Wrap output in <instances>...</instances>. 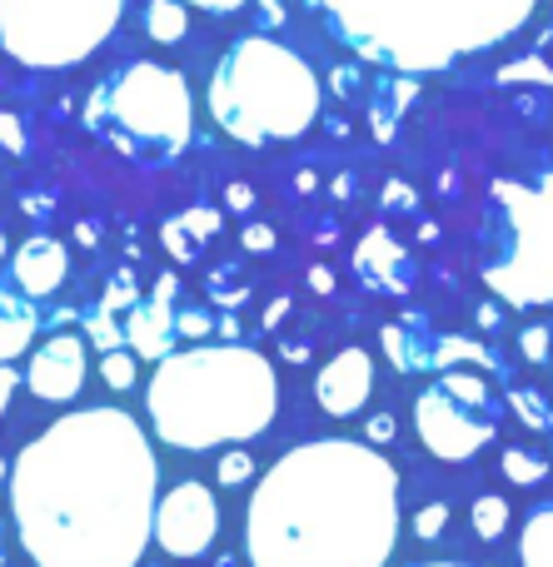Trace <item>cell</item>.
<instances>
[{
  "mask_svg": "<svg viewBox=\"0 0 553 567\" xmlns=\"http://www.w3.org/2000/svg\"><path fill=\"white\" fill-rule=\"evenodd\" d=\"M225 205L229 209H249V205H255V195H249V185H229L225 189Z\"/></svg>",
  "mask_w": 553,
  "mask_h": 567,
  "instance_id": "cell-39",
  "label": "cell"
},
{
  "mask_svg": "<svg viewBox=\"0 0 553 567\" xmlns=\"http://www.w3.org/2000/svg\"><path fill=\"white\" fill-rule=\"evenodd\" d=\"M355 55L404 75H439L519 35L539 0H309Z\"/></svg>",
  "mask_w": 553,
  "mask_h": 567,
  "instance_id": "cell-4",
  "label": "cell"
},
{
  "mask_svg": "<svg viewBox=\"0 0 553 567\" xmlns=\"http://www.w3.org/2000/svg\"><path fill=\"white\" fill-rule=\"evenodd\" d=\"M215 567H235V558H219V563H215Z\"/></svg>",
  "mask_w": 553,
  "mask_h": 567,
  "instance_id": "cell-48",
  "label": "cell"
},
{
  "mask_svg": "<svg viewBox=\"0 0 553 567\" xmlns=\"http://www.w3.org/2000/svg\"><path fill=\"white\" fill-rule=\"evenodd\" d=\"M309 284H315L319 293H329V289H335V275H329L325 265H315V269H309Z\"/></svg>",
  "mask_w": 553,
  "mask_h": 567,
  "instance_id": "cell-40",
  "label": "cell"
},
{
  "mask_svg": "<svg viewBox=\"0 0 553 567\" xmlns=\"http://www.w3.org/2000/svg\"><path fill=\"white\" fill-rule=\"evenodd\" d=\"M519 567H553V503L534 508L519 528Z\"/></svg>",
  "mask_w": 553,
  "mask_h": 567,
  "instance_id": "cell-17",
  "label": "cell"
},
{
  "mask_svg": "<svg viewBox=\"0 0 553 567\" xmlns=\"http://www.w3.org/2000/svg\"><path fill=\"white\" fill-rule=\"evenodd\" d=\"M100 110L115 120L125 145L155 150V155H180L190 145V130H195L185 75L160 65V60H140V65L120 70L115 85L95 95V115Z\"/></svg>",
  "mask_w": 553,
  "mask_h": 567,
  "instance_id": "cell-8",
  "label": "cell"
},
{
  "mask_svg": "<svg viewBox=\"0 0 553 567\" xmlns=\"http://www.w3.org/2000/svg\"><path fill=\"white\" fill-rule=\"evenodd\" d=\"M355 275L379 293H404L409 289V255L399 249L395 235L385 229H369L355 249Z\"/></svg>",
  "mask_w": 553,
  "mask_h": 567,
  "instance_id": "cell-14",
  "label": "cell"
},
{
  "mask_svg": "<svg viewBox=\"0 0 553 567\" xmlns=\"http://www.w3.org/2000/svg\"><path fill=\"white\" fill-rule=\"evenodd\" d=\"M509 409L519 413L524 429H539V433H553V409L539 389H509Z\"/></svg>",
  "mask_w": 553,
  "mask_h": 567,
  "instance_id": "cell-22",
  "label": "cell"
},
{
  "mask_svg": "<svg viewBox=\"0 0 553 567\" xmlns=\"http://www.w3.org/2000/svg\"><path fill=\"white\" fill-rule=\"evenodd\" d=\"M185 6H199V10H215V16H229V10L249 6V0H185Z\"/></svg>",
  "mask_w": 553,
  "mask_h": 567,
  "instance_id": "cell-38",
  "label": "cell"
},
{
  "mask_svg": "<svg viewBox=\"0 0 553 567\" xmlns=\"http://www.w3.org/2000/svg\"><path fill=\"white\" fill-rule=\"evenodd\" d=\"M474 533L484 543H494V538H504V528H509V503H504V493H484V498H474Z\"/></svg>",
  "mask_w": 553,
  "mask_h": 567,
  "instance_id": "cell-21",
  "label": "cell"
},
{
  "mask_svg": "<svg viewBox=\"0 0 553 567\" xmlns=\"http://www.w3.org/2000/svg\"><path fill=\"white\" fill-rule=\"evenodd\" d=\"M125 0H0V50L30 70H65L95 55Z\"/></svg>",
  "mask_w": 553,
  "mask_h": 567,
  "instance_id": "cell-7",
  "label": "cell"
},
{
  "mask_svg": "<svg viewBox=\"0 0 553 567\" xmlns=\"http://www.w3.org/2000/svg\"><path fill=\"white\" fill-rule=\"evenodd\" d=\"M0 483H10V463L6 458H0Z\"/></svg>",
  "mask_w": 553,
  "mask_h": 567,
  "instance_id": "cell-45",
  "label": "cell"
},
{
  "mask_svg": "<svg viewBox=\"0 0 553 567\" xmlns=\"http://www.w3.org/2000/svg\"><path fill=\"white\" fill-rule=\"evenodd\" d=\"M399 548V468L359 439L279 453L245 508L249 567H385Z\"/></svg>",
  "mask_w": 553,
  "mask_h": 567,
  "instance_id": "cell-2",
  "label": "cell"
},
{
  "mask_svg": "<svg viewBox=\"0 0 553 567\" xmlns=\"http://www.w3.org/2000/svg\"><path fill=\"white\" fill-rule=\"evenodd\" d=\"M499 80H544V85H549L553 70L544 65V60H519V65H504V70H499Z\"/></svg>",
  "mask_w": 553,
  "mask_h": 567,
  "instance_id": "cell-32",
  "label": "cell"
},
{
  "mask_svg": "<svg viewBox=\"0 0 553 567\" xmlns=\"http://www.w3.org/2000/svg\"><path fill=\"white\" fill-rule=\"evenodd\" d=\"M150 429L165 449L215 453L249 443L279 413V373L249 343H195L165 353L145 389Z\"/></svg>",
  "mask_w": 553,
  "mask_h": 567,
  "instance_id": "cell-3",
  "label": "cell"
},
{
  "mask_svg": "<svg viewBox=\"0 0 553 567\" xmlns=\"http://www.w3.org/2000/svg\"><path fill=\"white\" fill-rule=\"evenodd\" d=\"M145 35L155 45H175L190 35V6L185 0H150L145 6Z\"/></svg>",
  "mask_w": 553,
  "mask_h": 567,
  "instance_id": "cell-19",
  "label": "cell"
},
{
  "mask_svg": "<svg viewBox=\"0 0 553 567\" xmlns=\"http://www.w3.org/2000/svg\"><path fill=\"white\" fill-rule=\"evenodd\" d=\"M239 239H245L249 255H269V249H275V229L269 225H245V235Z\"/></svg>",
  "mask_w": 553,
  "mask_h": 567,
  "instance_id": "cell-33",
  "label": "cell"
},
{
  "mask_svg": "<svg viewBox=\"0 0 553 567\" xmlns=\"http://www.w3.org/2000/svg\"><path fill=\"white\" fill-rule=\"evenodd\" d=\"M385 353H389V363L404 373L434 369V343H424V333H409L404 323H389L385 329Z\"/></svg>",
  "mask_w": 553,
  "mask_h": 567,
  "instance_id": "cell-18",
  "label": "cell"
},
{
  "mask_svg": "<svg viewBox=\"0 0 553 567\" xmlns=\"http://www.w3.org/2000/svg\"><path fill=\"white\" fill-rule=\"evenodd\" d=\"M175 329L185 333V339H199V333H209V319H205V313H195V309H180L175 313Z\"/></svg>",
  "mask_w": 553,
  "mask_h": 567,
  "instance_id": "cell-35",
  "label": "cell"
},
{
  "mask_svg": "<svg viewBox=\"0 0 553 567\" xmlns=\"http://www.w3.org/2000/svg\"><path fill=\"white\" fill-rule=\"evenodd\" d=\"M369 393H375V359H369V349H339L315 379V399L329 419H355L369 403Z\"/></svg>",
  "mask_w": 553,
  "mask_h": 567,
  "instance_id": "cell-12",
  "label": "cell"
},
{
  "mask_svg": "<svg viewBox=\"0 0 553 567\" xmlns=\"http://www.w3.org/2000/svg\"><path fill=\"white\" fill-rule=\"evenodd\" d=\"M215 533H219V503L199 478H185V483H175L170 493H160V503H155V543H160V553L190 563V558H199V553H209Z\"/></svg>",
  "mask_w": 553,
  "mask_h": 567,
  "instance_id": "cell-10",
  "label": "cell"
},
{
  "mask_svg": "<svg viewBox=\"0 0 553 567\" xmlns=\"http://www.w3.org/2000/svg\"><path fill=\"white\" fill-rule=\"evenodd\" d=\"M479 323H484V329H494V323H499V309H494V303H484V309H479Z\"/></svg>",
  "mask_w": 553,
  "mask_h": 567,
  "instance_id": "cell-43",
  "label": "cell"
},
{
  "mask_svg": "<svg viewBox=\"0 0 553 567\" xmlns=\"http://www.w3.org/2000/svg\"><path fill=\"white\" fill-rule=\"evenodd\" d=\"M16 389H20V373L10 369V363H0V423H6V409H10V399H16Z\"/></svg>",
  "mask_w": 553,
  "mask_h": 567,
  "instance_id": "cell-36",
  "label": "cell"
},
{
  "mask_svg": "<svg viewBox=\"0 0 553 567\" xmlns=\"http://www.w3.org/2000/svg\"><path fill=\"white\" fill-rule=\"evenodd\" d=\"M85 373H90V359H85V339L80 333H55L45 339L25 363V389L35 393L40 403H70L80 389H85Z\"/></svg>",
  "mask_w": 553,
  "mask_h": 567,
  "instance_id": "cell-11",
  "label": "cell"
},
{
  "mask_svg": "<svg viewBox=\"0 0 553 567\" xmlns=\"http://www.w3.org/2000/svg\"><path fill=\"white\" fill-rule=\"evenodd\" d=\"M414 433L434 458L469 463L499 439V399L484 373L444 369L414 399Z\"/></svg>",
  "mask_w": 553,
  "mask_h": 567,
  "instance_id": "cell-9",
  "label": "cell"
},
{
  "mask_svg": "<svg viewBox=\"0 0 553 567\" xmlns=\"http://www.w3.org/2000/svg\"><path fill=\"white\" fill-rule=\"evenodd\" d=\"M160 235H165V249L180 259V265H190V259H195V249H199V245L185 235V229H180V219H170V225L160 229Z\"/></svg>",
  "mask_w": 553,
  "mask_h": 567,
  "instance_id": "cell-30",
  "label": "cell"
},
{
  "mask_svg": "<svg viewBox=\"0 0 553 567\" xmlns=\"http://www.w3.org/2000/svg\"><path fill=\"white\" fill-rule=\"evenodd\" d=\"M135 359H140L135 349H110V353H100V379H105L115 393L135 389Z\"/></svg>",
  "mask_w": 553,
  "mask_h": 567,
  "instance_id": "cell-24",
  "label": "cell"
},
{
  "mask_svg": "<svg viewBox=\"0 0 553 567\" xmlns=\"http://www.w3.org/2000/svg\"><path fill=\"white\" fill-rule=\"evenodd\" d=\"M325 90L299 50L269 35H239L209 80V115L239 145L299 140L319 120Z\"/></svg>",
  "mask_w": 553,
  "mask_h": 567,
  "instance_id": "cell-5",
  "label": "cell"
},
{
  "mask_svg": "<svg viewBox=\"0 0 553 567\" xmlns=\"http://www.w3.org/2000/svg\"><path fill=\"white\" fill-rule=\"evenodd\" d=\"M389 439H395V419H389V413L369 419V443H389Z\"/></svg>",
  "mask_w": 553,
  "mask_h": 567,
  "instance_id": "cell-37",
  "label": "cell"
},
{
  "mask_svg": "<svg viewBox=\"0 0 553 567\" xmlns=\"http://www.w3.org/2000/svg\"><path fill=\"white\" fill-rule=\"evenodd\" d=\"M215 478H219V488H245V483L255 478V458H249V453H239V449L219 453Z\"/></svg>",
  "mask_w": 553,
  "mask_h": 567,
  "instance_id": "cell-25",
  "label": "cell"
},
{
  "mask_svg": "<svg viewBox=\"0 0 553 567\" xmlns=\"http://www.w3.org/2000/svg\"><path fill=\"white\" fill-rule=\"evenodd\" d=\"M30 339H35V309H30V299H16V293L0 289V363L25 353Z\"/></svg>",
  "mask_w": 553,
  "mask_h": 567,
  "instance_id": "cell-16",
  "label": "cell"
},
{
  "mask_svg": "<svg viewBox=\"0 0 553 567\" xmlns=\"http://www.w3.org/2000/svg\"><path fill=\"white\" fill-rule=\"evenodd\" d=\"M10 523L35 567H140L160 458L125 409L60 413L10 463Z\"/></svg>",
  "mask_w": 553,
  "mask_h": 567,
  "instance_id": "cell-1",
  "label": "cell"
},
{
  "mask_svg": "<svg viewBox=\"0 0 553 567\" xmlns=\"http://www.w3.org/2000/svg\"><path fill=\"white\" fill-rule=\"evenodd\" d=\"M175 309H170L165 299H150V303H130V319H125V343L140 353V359H165V353H175L170 343H175Z\"/></svg>",
  "mask_w": 553,
  "mask_h": 567,
  "instance_id": "cell-15",
  "label": "cell"
},
{
  "mask_svg": "<svg viewBox=\"0 0 553 567\" xmlns=\"http://www.w3.org/2000/svg\"><path fill=\"white\" fill-rule=\"evenodd\" d=\"M519 353H524L529 363H544L553 353V333L544 329V323H529V329L519 333Z\"/></svg>",
  "mask_w": 553,
  "mask_h": 567,
  "instance_id": "cell-28",
  "label": "cell"
},
{
  "mask_svg": "<svg viewBox=\"0 0 553 567\" xmlns=\"http://www.w3.org/2000/svg\"><path fill=\"white\" fill-rule=\"evenodd\" d=\"M454 363H479V369H499L494 353H489L484 343L459 339V333H444V339H434V373L454 369Z\"/></svg>",
  "mask_w": 553,
  "mask_h": 567,
  "instance_id": "cell-20",
  "label": "cell"
},
{
  "mask_svg": "<svg viewBox=\"0 0 553 567\" xmlns=\"http://www.w3.org/2000/svg\"><path fill=\"white\" fill-rule=\"evenodd\" d=\"M0 150H10V155H25V130H20V120L10 115V110H0Z\"/></svg>",
  "mask_w": 553,
  "mask_h": 567,
  "instance_id": "cell-31",
  "label": "cell"
},
{
  "mask_svg": "<svg viewBox=\"0 0 553 567\" xmlns=\"http://www.w3.org/2000/svg\"><path fill=\"white\" fill-rule=\"evenodd\" d=\"M449 528V508H444V503H429V508H419L414 513V533H419V538H439V533H444Z\"/></svg>",
  "mask_w": 553,
  "mask_h": 567,
  "instance_id": "cell-29",
  "label": "cell"
},
{
  "mask_svg": "<svg viewBox=\"0 0 553 567\" xmlns=\"http://www.w3.org/2000/svg\"><path fill=\"white\" fill-rule=\"evenodd\" d=\"M489 293L509 309H553V175L499 179L494 185V239L484 255Z\"/></svg>",
  "mask_w": 553,
  "mask_h": 567,
  "instance_id": "cell-6",
  "label": "cell"
},
{
  "mask_svg": "<svg viewBox=\"0 0 553 567\" xmlns=\"http://www.w3.org/2000/svg\"><path fill=\"white\" fill-rule=\"evenodd\" d=\"M285 313H289V299H275V303H269V313H265V329H275Z\"/></svg>",
  "mask_w": 553,
  "mask_h": 567,
  "instance_id": "cell-42",
  "label": "cell"
},
{
  "mask_svg": "<svg viewBox=\"0 0 553 567\" xmlns=\"http://www.w3.org/2000/svg\"><path fill=\"white\" fill-rule=\"evenodd\" d=\"M10 255V249H6V229H0V259H6Z\"/></svg>",
  "mask_w": 553,
  "mask_h": 567,
  "instance_id": "cell-46",
  "label": "cell"
},
{
  "mask_svg": "<svg viewBox=\"0 0 553 567\" xmlns=\"http://www.w3.org/2000/svg\"><path fill=\"white\" fill-rule=\"evenodd\" d=\"M414 567H474V563H449L444 558V563H414Z\"/></svg>",
  "mask_w": 553,
  "mask_h": 567,
  "instance_id": "cell-44",
  "label": "cell"
},
{
  "mask_svg": "<svg viewBox=\"0 0 553 567\" xmlns=\"http://www.w3.org/2000/svg\"><path fill=\"white\" fill-rule=\"evenodd\" d=\"M0 567H6V538H0Z\"/></svg>",
  "mask_w": 553,
  "mask_h": 567,
  "instance_id": "cell-47",
  "label": "cell"
},
{
  "mask_svg": "<svg viewBox=\"0 0 553 567\" xmlns=\"http://www.w3.org/2000/svg\"><path fill=\"white\" fill-rule=\"evenodd\" d=\"M145 567H155V563H145Z\"/></svg>",
  "mask_w": 553,
  "mask_h": 567,
  "instance_id": "cell-49",
  "label": "cell"
},
{
  "mask_svg": "<svg viewBox=\"0 0 553 567\" xmlns=\"http://www.w3.org/2000/svg\"><path fill=\"white\" fill-rule=\"evenodd\" d=\"M10 275H16V289L25 293V299H50L70 275V255L60 239L35 235L10 255Z\"/></svg>",
  "mask_w": 553,
  "mask_h": 567,
  "instance_id": "cell-13",
  "label": "cell"
},
{
  "mask_svg": "<svg viewBox=\"0 0 553 567\" xmlns=\"http://www.w3.org/2000/svg\"><path fill=\"white\" fill-rule=\"evenodd\" d=\"M125 303H135V284H130V275H115V284H110V293H105L100 309H125Z\"/></svg>",
  "mask_w": 553,
  "mask_h": 567,
  "instance_id": "cell-34",
  "label": "cell"
},
{
  "mask_svg": "<svg viewBox=\"0 0 553 567\" xmlns=\"http://www.w3.org/2000/svg\"><path fill=\"white\" fill-rule=\"evenodd\" d=\"M504 478L529 488V483H544L549 478V458L534 449H504Z\"/></svg>",
  "mask_w": 553,
  "mask_h": 567,
  "instance_id": "cell-23",
  "label": "cell"
},
{
  "mask_svg": "<svg viewBox=\"0 0 553 567\" xmlns=\"http://www.w3.org/2000/svg\"><path fill=\"white\" fill-rule=\"evenodd\" d=\"M85 333L100 343V353H110V349H120V343H125V323L110 319V309H95V313H90V319H85Z\"/></svg>",
  "mask_w": 553,
  "mask_h": 567,
  "instance_id": "cell-26",
  "label": "cell"
},
{
  "mask_svg": "<svg viewBox=\"0 0 553 567\" xmlns=\"http://www.w3.org/2000/svg\"><path fill=\"white\" fill-rule=\"evenodd\" d=\"M219 225H225V219H219L215 209H185V215H180V229H185L195 245H205L209 235H219Z\"/></svg>",
  "mask_w": 553,
  "mask_h": 567,
  "instance_id": "cell-27",
  "label": "cell"
},
{
  "mask_svg": "<svg viewBox=\"0 0 553 567\" xmlns=\"http://www.w3.org/2000/svg\"><path fill=\"white\" fill-rule=\"evenodd\" d=\"M175 289H180V284H175V275H160V279H155V299L175 303Z\"/></svg>",
  "mask_w": 553,
  "mask_h": 567,
  "instance_id": "cell-41",
  "label": "cell"
}]
</instances>
